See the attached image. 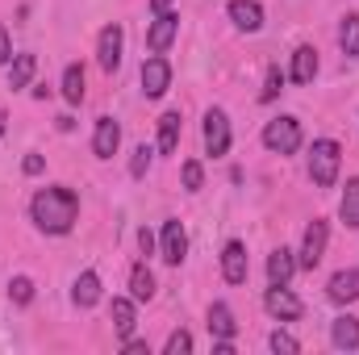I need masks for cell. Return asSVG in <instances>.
<instances>
[{
  "mask_svg": "<svg viewBox=\"0 0 359 355\" xmlns=\"http://www.w3.org/2000/svg\"><path fill=\"white\" fill-rule=\"evenodd\" d=\"M29 213H34L38 230H46V234H67V230L76 226V217H80V196H76L72 188H63V184L38 188L34 201H29Z\"/></svg>",
  "mask_w": 359,
  "mask_h": 355,
  "instance_id": "1",
  "label": "cell"
},
{
  "mask_svg": "<svg viewBox=\"0 0 359 355\" xmlns=\"http://www.w3.org/2000/svg\"><path fill=\"white\" fill-rule=\"evenodd\" d=\"M339 159H343V147L334 138H318L313 151H309V180L318 188H330L339 180Z\"/></svg>",
  "mask_w": 359,
  "mask_h": 355,
  "instance_id": "2",
  "label": "cell"
},
{
  "mask_svg": "<svg viewBox=\"0 0 359 355\" xmlns=\"http://www.w3.org/2000/svg\"><path fill=\"white\" fill-rule=\"evenodd\" d=\"M264 147L276 155H292L301 147V121L297 117H271L264 126Z\"/></svg>",
  "mask_w": 359,
  "mask_h": 355,
  "instance_id": "3",
  "label": "cell"
},
{
  "mask_svg": "<svg viewBox=\"0 0 359 355\" xmlns=\"http://www.w3.org/2000/svg\"><path fill=\"white\" fill-rule=\"evenodd\" d=\"M205 151H209L213 159H222V155L230 151V117H226L222 109H209V113H205Z\"/></svg>",
  "mask_w": 359,
  "mask_h": 355,
  "instance_id": "4",
  "label": "cell"
},
{
  "mask_svg": "<svg viewBox=\"0 0 359 355\" xmlns=\"http://www.w3.org/2000/svg\"><path fill=\"white\" fill-rule=\"evenodd\" d=\"M264 305H268L271 318H280V322H297V318L305 314L301 297H297V293H288V284H271L268 297H264Z\"/></svg>",
  "mask_w": 359,
  "mask_h": 355,
  "instance_id": "5",
  "label": "cell"
},
{
  "mask_svg": "<svg viewBox=\"0 0 359 355\" xmlns=\"http://www.w3.org/2000/svg\"><path fill=\"white\" fill-rule=\"evenodd\" d=\"M168 88H172V63H168L163 55H151V59L142 63V92H147L151 100H159Z\"/></svg>",
  "mask_w": 359,
  "mask_h": 355,
  "instance_id": "6",
  "label": "cell"
},
{
  "mask_svg": "<svg viewBox=\"0 0 359 355\" xmlns=\"http://www.w3.org/2000/svg\"><path fill=\"white\" fill-rule=\"evenodd\" d=\"M180 34V17L168 8V13H155V21H151V29H147V46H151V55H163L172 42H176Z\"/></svg>",
  "mask_w": 359,
  "mask_h": 355,
  "instance_id": "7",
  "label": "cell"
},
{
  "mask_svg": "<svg viewBox=\"0 0 359 355\" xmlns=\"http://www.w3.org/2000/svg\"><path fill=\"white\" fill-rule=\"evenodd\" d=\"M121 46H126L121 25H117V21L104 25V29H100V42H96V59H100L104 72H117V67H121Z\"/></svg>",
  "mask_w": 359,
  "mask_h": 355,
  "instance_id": "8",
  "label": "cell"
},
{
  "mask_svg": "<svg viewBox=\"0 0 359 355\" xmlns=\"http://www.w3.org/2000/svg\"><path fill=\"white\" fill-rule=\"evenodd\" d=\"M326 234H330V230H326V222H322V217H313V222H309V230H305V243H301V260H297V264L309 267V272L322 264V255H326Z\"/></svg>",
  "mask_w": 359,
  "mask_h": 355,
  "instance_id": "9",
  "label": "cell"
},
{
  "mask_svg": "<svg viewBox=\"0 0 359 355\" xmlns=\"http://www.w3.org/2000/svg\"><path fill=\"white\" fill-rule=\"evenodd\" d=\"M247 247L238 243V239H230L226 247H222V276H226V284H247Z\"/></svg>",
  "mask_w": 359,
  "mask_h": 355,
  "instance_id": "10",
  "label": "cell"
},
{
  "mask_svg": "<svg viewBox=\"0 0 359 355\" xmlns=\"http://www.w3.org/2000/svg\"><path fill=\"white\" fill-rule=\"evenodd\" d=\"M117 147H121V126H117L113 117H100V121H96V134H92V151H96V159H113Z\"/></svg>",
  "mask_w": 359,
  "mask_h": 355,
  "instance_id": "11",
  "label": "cell"
},
{
  "mask_svg": "<svg viewBox=\"0 0 359 355\" xmlns=\"http://www.w3.org/2000/svg\"><path fill=\"white\" fill-rule=\"evenodd\" d=\"M230 21L238 25V29H247V34H255V29H264V8L255 4V0H230Z\"/></svg>",
  "mask_w": 359,
  "mask_h": 355,
  "instance_id": "12",
  "label": "cell"
},
{
  "mask_svg": "<svg viewBox=\"0 0 359 355\" xmlns=\"http://www.w3.org/2000/svg\"><path fill=\"white\" fill-rule=\"evenodd\" d=\"M326 297H330L334 305H351V301H359V272H334Z\"/></svg>",
  "mask_w": 359,
  "mask_h": 355,
  "instance_id": "13",
  "label": "cell"
},
{
  "mask_svg": "<svg viewBox=\"0 0 359 355\" xmlns=\"http://www.w3.org/2000/svg\"><path fill=\"white\" fill-rule=\"evenodd\" d=\"M163 260L168 264H180L184 255H188V234H184V226L180 222H163Z\"/></svg>",
  "mask_w": 359,
  "mask_h": 355,
  "instance_id": "14",
  "label": "cell"
},
{
  "mask_svg": "<svg viewBox=\"0 0 359 355\" xmlns=\"http://www.w3.org/2000/svg\"><path fill=\"white\" fill-rule=\"evenodd\" d=\"M209 330H213L217 339H234V335H238L234 309H230L226 301H213V305H209Z\"/></svg>",
  "mask_w": 359,
  "mask_h": 355,
  "instance_id": "15",
  "label": "cell"
},
{
  "mask_svg": "<svg viewBox=\"0 0 359 355\" xmlns=\"http://www.w3.org/2000/svg\"><path fill=\"white\" fill-rule=\"evenodd\" d=\"M292 272H297V255H292L288 247H276V251L268 255V280L271 284H288Z\"/></svg>",
  "mask_w": 359,
  "mask_h": 355,
  "instance_id": "16",
  "label": "cell"
},
{
  "mask_svg": "<svg viewBox=\"0 0 359 355\" xmlns=\"http://www.w3.org/2000/svg\"><path fill=\"white\" fill-rule=\"evenodd\" d=\"M330 339H334V347H339V351H355V347H359V318H351V314L334 318Z\"/></svg>",
  "mask_w": 359,
  "mask_h": 355,
  "instance_id": "17",
  "label": "cell"
},
{
  "mask_svg": "<svg viewBox=\"0 0 359 355\" xmlns=\"http://www.w3.org/2000/svg\"><path fill=\"white\" fill-rule=\"evenodd\" d=\"M313 76H318V51L313 46H297L292 51V80L297 84H313Z\"/></svg>",
  "mask_w": 359,
  "mask_h": 355,
  "instance_id": "18",
  "label": "cell"
},
{
  "mask_svg": "<svg viewBox=\"0 0 359 355\" xmlns=\"http://www.w3.org/2000/svg\"><path fill=\"white\" fill-rule=\"evenodd\" d=\"M339 217H343V226H347V230H359V176L347 180V188H343Z\"/></svg>",
  "mask_w": 359,
  "mask_h": 355,
  "instance_id": "19",
  "label": "cell"
},
{
  "mask_svg": "<svg viewBox=\"0 0 359 355\" xmlns=\"http://www.w3.org/2000/svg\"><path fill=\"white\" fill-rule=\"evenodd\" d=\"M72 301H76L80 309H88V305H96V301H100V276H96V272H84V276L76 280Z\"/></svg>",
  "mask_w": 359,
  "mask_h": 355,
  "instance_id": "20",
  "label": "cell"
},
{
  "mask_svg": "<svg viewBox=\"0 0 359 355\" xmlns=\"http://www.w3.org/2000/svg\"><path fill=\"white\" fill-rule=\"evenodd\" d=\"M38 72V59L34 55H13V67H8V88H25Z\"/></svg>",
  "mask_w": 359,
  "mask_h": 355,
  "instance_id": "21",
  "label": "cell"
},
{
  "mask_svg": "<svg viewBox=\"0 0 359 355\" xmlns=\"http://www.w3.org/2000/svg\"><path fill=\"white\" fill-rule=\"evenodd\" d=\"M117 335H134V301L130 297H113V309H109Z\"/></svg>",
  "mask_w": 359,
  "mask_h": 355,
  "instance_id": "22",
  "label": "cell"
},
{
  "mask_svg": "<svg viewBox=\"0 0 359 355\" xmlns=\"http://www.w3.org/2000/svg\"><path fill=\"white\" fill-rule=\"evenodd\" d=\"M130 293H134V301H151L155 297V276H151L147 264H138L130 272Z\"/></svg>",
  "mask_w": 359,
  "mask_h": 355,
  "instance_id": "23",
  "label": "cell"
},
{
  "mask_svg": "<svg viewBox=\"0 0 359 355\" xmlns=\"http://www.w3.org/2000/svg\"><path fill=\"white\" fill-rule=\"evenodd\" d=\"M176 142H180V113H163V117H159V151L172 155Z\"/></svg>",
  "mask_w": 359,
  "mask_h": 355,
  "instance_id": "24",
  "label": "cell"
},
{
  "mask_svg": "<svg viewBox=\"0 0 359 355\" xmlns=\"http://www.w3.org/2000/svg\"><path fill=\"white\" fill-rule=\"evenodd\" d=\"M339 46H343V55H351L359 59V17H343V25H339Z\"/></svg>",
  "mask_w": 359,
  "mask_h": 355,
  "instance_id": "25",
  "label": "cell"
},
{
  "mask_svg": "<svg viewBox=\"0 0 359 355\" xmlns=\"http://www.w3.org/2000/svg\"><path fill=\"white\" fill-rule=\"evenodd\" d=\"M63 96H67V105H80L84 100V67L80 63H72L63 72Z\"/></svg>",
  "mask_w": 359,
  "mask_h": 355,
  "instance_id": "26",
  "label": "cell"
},
{
  "mask_svg": "<svg viewBox=\"0 0 359 355\" xmlns=\"http://www.w3.org/2000/svg\"><path fill=\"white\" fill-rule=\"evenodd\" d=\"M8 297H13L17 305H29V301H34V280H29V276H17V280L8 284Z\"/></svg>",
  "mask_w": 359,
  "mask_h": 355,
  "instance_id": "27",
  "label": "cell"
},
{
  "mask_svg": "<svg viewBox=\"0 0 359 355\" xmlns=\"http://www.w3.org/2000/svg\"><path fill=\"white\" fill-rule=\"evenodd\" d=\"M192 351V335L188 330H172V339L163 343V355H188Z\"/></svg>",
  "mask_w": 359,
  "mask_h": 355,
  "instance_id": "28",
  "label": "cell"
},
{
  "mask_svg": "<svg viewBox=\"0 0 359 355\" xmlns=\"http://www.w3.org/2000/svg\"><path fill=\"white\" fill-rule=\"evenodd\" d=\"M268 343H271V351H284V355H297V351H301V343H297L288 330H276Z\"/></svg>",
  "mask_w": 359,
  "mask_h": 355,
  "instance_id": "29",
  "label": "cell"
},
{
  "mask_svg": "<svg viewBox=\"0 0 359 355\" xmlns=\"http://www.w3.org/2000/svg\"><path fill=\"white\" fill-rule=\"evenodd\" d=\"M201 184H205V168H201L196 159H188V163H184V188H188V192H196Z\"/></svg>",
  "mask_w": 359,
  "mask_h": 355,
  "instance_id": "30",
  "label": "cell"
},
{
  "mask_svg": "<svg viewBox=\"0 0 359 355\" xmlns=\"http://www.w3.org/2000/svg\"><path fill=\"white\" fill-rule=\"evenodd\" d=\"M147 168H151V147H138L130 159V176H147Z\"/></svg>",
  "mask_w": 359,
  "mask_h": 355,
  "instance_id": "31",
  "label": "cell"
},
{
  "mask_svg": "<svg viewBox=\"0 0 359 355\" xmlns=\"http://www.w3.org/2000/svg\"><path fill=\"white\" fill-rule=\"evenodd\" d=\"M280 88H284V76L271 67V72H268V84H264V92H259V100H276V92H280Z\"/></svg>",
  "mask_w": 359,
  "mask_h": 355,
  "instance_id": "32",
  "label": "cell"
},
{
  "mask_svg": "<svg viewBox=\"0 0 359 355\" xmlns=\"http://www.w3.org/2000/svg\"><path fill=\"white\" fill-rule=\"evenodd\" d=\"M4 63H13V42H8V29L0 25V67Z\"/></svg>",
  "mask_w": 359,
  "mask_h": 355,
  "instance_id": "33",
  "label": "cell"
},
{
  "mask_svg": "<svg viewBox=\"0 0 359 355\" xmlns=\"http://www.w3.org/2000/svg\"><path fill=\"white\" fill-rule=\"evenodd\" d=\"M21 168H25V176H38L46 163H42V155H25V163H21Z\"/></svg>",
  "mask_w": 359,
  "mask_h": 355,
  "instance_id": "34",
  "label": "cell"
},
{
  "mask_svg": "<svg viewBox=\"0 0 359 355\" xmlns=\"http://www.w3.org/2000/svg\"><path fill=\"white\" fill-rule=\"evenodd\" d=\"M126 355H147V343L142 339H126V347H121Z\"/></svg>",
  "mask_w": 359,
  "mask_h": 355,
  "instance_id": "35",
  "label": "cell"
},
{
  "mask_svg": "<svg viewBox=\"0 0 359 355\" xmlns=\"http://www.w3.org/2000/svg\"><path fill=\"white\" fill-rule=\"evenodd\" d=\"M138 247H142V251L151 255V247H155V239H151V230H142V234H138Z\"/></svg>",
  "mask_w": 359,
  "mask_h": 355,
  "instance_id": "36",
  "label": "cell"
},
{
  "mask_svg": "<svg viewBox=\"0 0 359 355\" xmlns=\"http://www.w3.org/2000/svg\"><path fill=\"white\" fill-rule=\"evenodd\" d=\"M151 8H155V13H168V8H172V0H151Z\"/></svg>",
  "mask_w": 359,
  "mask_h": 355,
  "instance_id": "37",
  "label": "cell"
},
{
  "mask_svg": "<svg viewBox=\"0 0 359 355\" xmlns=\"http://www.w3.org/2000/svg\"><path fill=\"white\" fill-rule=\"evenodd\" d=\"M0 134H4V109H0Z\"/></svg>",
  "mask_w": 359,
  "mask_h": 355,
  "instance_id": "38",
  "label": "cell"
}]
</instances>
